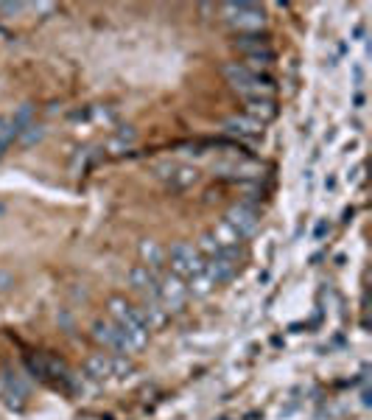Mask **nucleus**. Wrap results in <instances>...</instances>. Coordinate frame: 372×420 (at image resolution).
I'll return each mask as SVG.
<instances>
[{
	"instance_id": "1",
	"label": "nucleus",
	"mask_w": 372,
	"mask_h": 420,
	"mask_svg": "<svg viewBox=\"0 0 372 420\" xmlns=\"http://www.w3.org/2000/svg\"><path fill=\"white\" fill-rule=\"evenodd\" d=\"M224 76H227V82H230L238 93H244V96H269V93H272V84H274L269 76H261V73H255L252 68L238 65V62L224 65Z\"/></svg>"
},
{
	"instance_id": "2",
	"label": "nucleus",
	"mask_w": 372,
	"mask_h": 420,
	"mask_svg": "<svg viewBox=\"0 0 372 420\" xmlns=\"http://www.w3.org/2000/svg\"><path fill=\"white\" fill-rule=\"evenodd\" d=\"M168 258H171V269H173V275H176V278H188V280H191L194 275L205 272V261H202V255H199L191 244H185V241H176V244L171 247Z\"/></svg>"
},
{
	"instance_id": "3",
	"label": "nucleus",
	"mask_w": 372,
	"mask_h": 420,
	"mask_svg": "<svg viewBox=\"0 0 372 420\" xmlns=\"http://www.w3.org/2000/svg\"><path fill=\"white\" fill-rule=\"evenodd\" d=\"M222 12H224L227 23H233V26H238V29H244V31L261 29V26L266 23L263 9L255 6V3H247V0H241V3H224Z\"/></svg>"
},
{
	"instance_id": "4",
	"label": "nucleus",
	"mask_w": 372,
	"mask_h": 420,
	"mask_svg": "<svg viewBox=\"0 0 372 420\" xmlns=\"http://www.w3.org/2000/svg\"><path fill=\"white\" fill-rule=\"evenodd\" d=\"M185 297H188V286L182 283V278L176 275H168L160 280V289H157V303L165 308V311H179L185 306Z\"/></svg>"
},
{
	"instance_id": "5",
	"label": "nucleus",
	"mask_w": 372,
	"mask_h": 420,
	"mask_svg": "<svg viewBox=\"0 0 372 420\" xmlns=\"http://www.w3.org/2000/svg\"><path fill=\"white\" fill-rule=\"evenodd\" d=\"M224 225H230L238 239H249V236H255V230H258V213H255L249 204H235V207H230Z\"/></svg>"
},
{
	"instance_id": "6",
	"label": "nucleus",
	"mask_w": 372,
	"mask_h": 420,
	"mask_svg": "<svg viewBox=\"0 0 372 420\" xmlns=\"http://www.w3.org/2000/svg\"><path fill=\"white\" fill-rule=\"evenodd\" d=\"M129 283L137 289V292H143L148 300H157V289H160V278L151 272V269H146V267H134L132 272H129Z\"/></svg>"
},
{
	"instance_id": "7",
	"label": "nucleus",
	"mask_w": 372,
	"mask_h": 420,
	"mask_svg": "<svg viewBox=\"0 0 372 420\" xmlns=\"http://www.w3.org/2000/svg\"><path fill=\"white\" fill-rule=\"evenodd\" d=\"M93 336H95L101 345H107V347H112V350H118V353H126L123 336H121V331H118V325H115V322H104V320H98V322L93 325Z\"/></svg>"
},
{
	"instance_id": "8",
	"label": "nucleus",
	"mask_w": 372,
	"mask_h": 420,
	"mask_svg": "<svg viewBox=\"0 0 372 420\" xmlns=\"http://www.w3.org/2000/svg\"><path fill=\"white\" fill-rule=\"evenodd\" d=\"M213 236V241H216V247L222 250V255H227V258H235L238 255V247H241V239L235 236V230L230 227V225H216V230L210 233Z\"/></svg>"
},
{
	"instance_id": "9",
	"label": "nucleus",
	"mask_w": 372,
	"mask_h": 420,
	"mask_svg": "<svg viewBox=\"0 0 372 420\" xmlns=\"http://www.w3.org/2000/svg\"><path fill=\"white\" fill-rule=\"evenodd\" d=\"M205 272L213 278V283H227L233 275H235V258H227V255H216L205 264Z\"/></svg>"
},
{
	"instance_id": "10",
	"label": "nucleus",
	"mask_w": 372,
	"mask_h": 420,
	"mask_svg": "<svg viewBox=\"0 0 372 420\" xmlns=\"http://www.w3.org/2000/svg\"><path fill=\"white\" fill-rule=\"evenodd\" d=\"M165 179H168V185L173 190H185V188H191V185L199 182V171L194 165H173V171Z\"/></svg>"
},
{
	"instance_id": "11",
	"label": "nucleus",
	"mask_w": 372,
	"mask_h": 420,
	"mask_svg": "<svg viewBox=\"0 0 372 420\" xmlns=\"http://www.w3.org/2000/svg\"><path fill=\"white\" fill-rule=\"evenodd\" d=\"M247 107H249V118L255 121L261 118V123L274 118V101L269 96H247Z\"/></svg>"
},
{
	"instance_id": "12",
	"label": "nucleus",
	"mask_w": 372,
	"mask_h": 420,
	"mask_svg": "<svg viewBox=\"0 0 372 420\" xmlns=\"http://www.w3.org/2000/svg\"><path fill=\"white\" fill-rule=\"evenodd\" d=\"M224 129H227L230 135L255 137V135H261V132H263V123H261V121H255V118H230V121L224 123Z\"/></svg>"
},
{
	"instance_id": "13",
	"label": "nucleus",
	"mask_w": 372,
	"mask_h": 420,
	"mask_svg": "<svg viewBox=\"0 0 372 420\" xmlns=\"http://www.w3.org/2000/svg\"><path fill=\"white\" fill-rule=\"evenodd\" d=\"M140 258H143V267L146 269H160L162 267V261H165V250L157 244V241H140Z\"/></svg>"
},
{
	"instance_id": "14",
	"label": "nucleus",
	"mask_w": 372,
	"mask_h": 420,
	"mask_svg": "<svg viewBox=\"0 0 372 420\" xmlns=\"http://www.w3.org/2000/svg\"><path fill=\"white\" fill-rule=\"evenodd\" d=\"M118 331H121V336H123V345H126V350H143L146 345H148V331L146 328H140V325H118Z\"/></svg>"
},
{
	"instance_id": "15",
	"label": "nucleus",
	"mask_w": 372,
	"mask_h": 420,
	"mask_svg": "<svg viewBox=\"0 0 372 420\" xmlns=\"http://www.w3.org/2000/svg\"><path fill=\"white\" fill-rule=\"evenodd\" d=\"M84 370H87V375H90V378H109V375H112V356L95 353V356H90V359H87Z\"/></svg>"
},
{
	"instance_id": "16",
	"label": "nucleus",
	"mask_w": 372,
	"mask_h": 420,
	"mask_svg": "<svg viewBox=\"0 0 372 420\" xmlns=\"http://www.w3.org/2000/svg\"><path fill=\"white\" fill-rule=\"evenodd\" d=\"M26 387H23V381L20 378H6V387H3V398H6V403L12 406V409H20L23 403H26Z\"/></svg>"
},
{
	"instance_id": "17",
	"label": "nucleus",
	"mask_w": 372,
	"mask_h": 420,
	"mask_svg": "<svg viewBox=\"0 0 372 420\" xmlns=\"http://www.w3.org/2000/svg\"><path fill=\"white\" fill-rule=\"evenodd\" d=\"M213 278L208 275V272H199V275H194L191 280H188V292H194L196 297H205V294H210L213 292Z\"/></svg>"
},
{
	"instance_id": "18",
	"label": "nucleus",
	"mask_w": 372,
	"mask_h": 420,
	"mask_svg": "<svg viewBox=\"0 0 372 420\" xmlns=\"http://www.w3.org/2000/svg\"><path fill=\"white\" fill-rule=\"evenodd\" d=\"M235 45H238L241 51H247V57L255 54V51L269 48V45H266V37H261V34H241V37L235 40Z\"/></svg>"
},
{
	"instance_id": "19",
	"label": "nucleus",
	"mask_w": 372,
	"mask_h": 420,
	"mask_svg": "<svg viewBox=\"0 0 372 420\" xmlns=\"http://www.w3.org/2000/svg\"><path fill=\"white\" fill-rule=\"evenodd\" d=\"M132 143H134V129L126 126V129H121V132L109 140V151H115V154H118V151H126V146H132Z\"/></svg>"
},
{
	"instance_id": "20",
	"label": "nucleus",
	"mask_w": 372,
	"mask_h": 420,
	"mask_svg": "<svg viewBox=\"0 0 372 420\" xmlns=\"http://www.w3.org/2000/svg\"><path fill=\"white\" fill-rule=\"evenodd\" d=\"M196 253H199V255L205 253L208 258H216V255H222V250L216 247V241H213V236H210V233H205V236H202V241H199V250H196Z\"/></svg>"
},
{
	"instance_id": "21",
	"label": "nucleus",
	"mask_w": 372,
	"mask_h": 420,
	"mask_svg": "<svg viewBox=\"0 0 372 420\" xmlns=\"http://www.w3.org/2000/svg\"><path fill=\"white\" fill-rule=\"evenodd\" d=\"M126 373H132V361L123 353L112 356V375H126Z\"/></svg>"
},
{
	"instance_id": "22",
	"label": "nucleus",
	"mask_w": 372,
	"mask_h": 420,
	"mask_svg": "<svg viewBox=\"0 0 372 420\" xmlns=\"http://www.w3.org/2000/svg\"><path fill=\"white\" fill-rule=\"evenodd\" d=\"M42 135H45V132H42V126H34V123H31V126H26V132H23V143H26V146H31V143L42 140Z\"/></svg>"
},
{
	"instance_id": "23",
	"label": "nucleus",
	"mask_w": 372,
	"mask_h": 420,
	"mask_svg": "<svg viewBox=\"0 0 372 420\" xmlns=\"http://www.w3.org/2000/svg\"><path fill=\"white\" fill-rule=\"evenodd\" d=\"M327 233H330V222H327V219H319V222H316V227H313V239H316V241H322Z\"/></svg>"
},
{
	"instance_id": "24",
	"label": "nucleus",
	"mask_w": 372,
	"mask_h": 420,
	"mask_svg": "<svg viewBox=\"0 0 372 420\" xmlns=\"http://www.w3.org/2000/svg\"><path fill=\"white\" fill-rule=\"evenodd\" d=\"M23 9H26L23 3H0V12H3V15H17Z\"/></svg>"
},
{
	"instance_id": "25",
	"label": "nucleus",
	"mask_w": 372,
	"mask_h": 420,
	"mask_svg": "<svg viewBox=\"0 0 372 420\" xmlns=\"http://www.w3.org/2000/svg\"><path fill=\"white\" fill-rule=\"evenodd\" d=\"M358 174H361V165H355L352 174H347V179H350V182H358Z\"/></svg>"
},
{
	"instance_id": "26",
	"label": "nucleus",
	"mask_w": 372,
	"mask_h": 420,
	"mask_svg": "<svg viewBox=\"0 0 372 420\" xmlns=\"http://www.w3.org/2000/svg\"><path fill=\"white\" fill-rule=\"evenodd\" d=\"M3 216H6V204H3V202H0V219H3Z\"/></svg>"
}]
</instances>
